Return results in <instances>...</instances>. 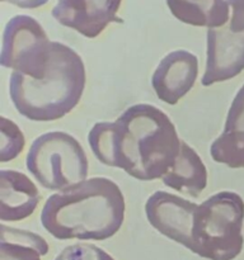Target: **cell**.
<instances>
[{
  "label": "cell",
  "mask_w": 244,
  "mask_h": 260,
  "mask_svg": "<svg viewBox=\"0 0 244 260\" xmlns=\"http://www.w3.org/2000/svg\"><path fill=\"white\" fill-rule=\"evenodd\" d=\"M94 156L141 182L162 179L180 151L175 126L151 104L129 107L114 122H98L88 134Z\"/></svg>",
  "instance_id": "1"
},
{
  "label": "cell",
  "mask_w": 244,
  "mask_h": 260,
  "mask_svg": "<svg viewBox=\"0 0 244 260\" xmlns=\"http://www.w3.org/2000/svg\"><path fill=\"white\" fill-rule=\"evenodd\" d=\"M125 197L113 180L96 177L55 193L46 201L40 220L57 240L111 239L125 221Z\"/></svg>",
  "instance_id": "2"
},
{
  "label": "cell",
  "mask_w": 244,
  "mask_h": 260,
  "mask_svg": "<svg viewBox=\"0 0 244 260\" xmlns=\"http://www.w3.org/2000/svg\"><path fill=\"white\" fill-rule=\"evenodd\" d=\"M85 83V65L80 55L53 41L50 60L40 78L15 71L10 74L9 96L18 113L29 121L52 122L78 106Z\"/></svg>",
  "instance_id": "3"
},
{
  "label": "cell",
  "mask_w": 244,
  "mask_h": 260,
  "mask_svg": "<svg viewBox=\"0 0 244 260\" xmlns=\"http://www.w3.org/2000/svg\"><path fill=\"white\" fill-rule=\"evenodd\" d=\"M244 201L223 190L208 197L193 213L188 250L207 260H234L243 250Z\"/></svg>",
  "instance_id": "4"
},
{
  "label": "cell",
  "mask_w": 244,
  "mask_h": 260,
  "mask_svg": "<svg viewBox=\"0 0 244 260\" xmlns=\"http://www.w3.org/2000/svg\"><path fill=\"white\" fill-rule=\"evenodd\" d=\"M25 165L43 188L63 190L85 182L89 162L80 142L71 135L52 131L32 142Z\"/></svg>",
  "instance_id": "5"
},
{
  "label": "cell",
  "mask_w": 244,
  "mask_h": 260,
  "mask_svg": "<svg viewBox=\"0 0 244 260\" xmlns=\"http://www.w3.org/2000/svg\"><path fill=\"white\" fill-rule=\"evenodd\" d=\"M52 42L38 20L15 15L4 28L0 63L22 75L40 78L50 60Z\"/></svg>",
  "instance_id": "6"
},
{
  "label": "cell",
  "mask_w": 244,
  "mask_h": 260,
  "mask_svg": "<svg viewBox=\"0 0 244 260\" xmlns=\"http://www.w3.org/2000/svg\"><path fill=\"white\" fill-rule=\"evenodd\" d=\"M198 205L172 193L157 190L145 203L150 225L169 240L190 248L193 213Z\"/></svg>",
  "instance_id": "7"
},
{
  "label": "cell",
  "mask_w": 244,
  "mask_h": 260,
  "mask_svg": "<svg viewBox=\"0 0 244 260\" xmlns=\"http://www.w3.org/2000/svg\"><path fill=\"white\" fill-rule=\"evenodd\" d=\"M122 0H57L52 17L64 27L86 38H96L111 23H122L117 17Z\"/></svg>",
  "instance_id": "8"
},
{
  "label": "cell",
  "mask_w": 244,
  "mask_h": 260,
  "mask_svg": "<svg viewBox=\"0 0 244 260\" xmlns=\"http://www.w3.org/2000/svg\"><path fill=\"white\" fill-rule=\"evenodd\" d=\"M207 60L201 79L203 86L230 80L244 70V32H231L229 25L207 30Z\"/></svg>",
  "instance_id": "9"
},
{
  "label": "cell",
  "mask_w": 244,
  "mask_h": 260,
  "mask_svg": "<svg viewBox=\"0 0 244 260\" xmlns=\"http://www.w3.org/2000/svg\"><path fill=\"white\" fill-rule=\"evenodd\" d=\"M198 58L186 50H175L160 60L151 78V86L160 101L177 104L195 85Z\"/></svg>",
  "instance_id": "10"
},
{
  "label": "cell",
  "mask_w": 244,
  "mask_h": 260,
  "mask_svg": "<svg viewBox=\"0 0 244 260\" xmlns=\"http://www.w3.org/2000/svg\"><path fill=\"white\" fill-rule=\"evenodd\" d=\"M41 196L35 183L17 170H0V220L18 222L33 215Z\"/></svg>",
  "instance_id": "11"
},
{
  "label": "cell",
  "mask_w": 244,
  "mask_h": 260,
  "mask_svg": "<svg viewBox=\"0 0 244 260\" xmlns=\"http://www.w3.org/2000/svg\"><path fill=\"white\" fill-rule=\"evenodd\" d=\"M210 156L218 164L244 169V84L231 102L223 134L211 144Z\"/></svg>",
  "instance_id": "12"
},
{
  "label": "cell",
  "mask_w": 244,
  "mask_h": 260,
  "mask_svg": "<svg viewBox=\"0 0 244 260\" xmlns=\"http://www.w3.org/2000/svg\"><path fill=\"white\" fill-rule=\"evenodd\" d=\"M162 182L177 192L198 198L207 187V169L195 149L182 140L179 155Z\"/></svg>",
  "instance_id": "13"
},
{
  "label": "cell",
  "mask_w": 244,
  "mask_h": 260,
  "mask_svg": "<svg viewBox=\"0 0 244 260\" xmlns=\"http://www.w3.org/2000/svg\"><path fill=\"white\" fill-rule=\"evenodd\" d=\"M173 17L193 27L221 28L230 20L226 0H165Z\"/></svg>",
  "instance_id": "14"
},
{
  "label": "cell",
  "mask_w": 244,
  "mask_h": 260,
  "mask_svg": "<svg viewBox=\"0 0 244 260\" xmlns=\"http://www.w3.org/2000/svg\"><path fill=\"white\" fill-rule=\"evenodd\" d=\"M48 244L32 231L0 225V260H41L48 254Z\"/></svg>",
  "instance_id": "15"
},
{
  "label": "cell",
  "mask_w": 244,
  "mask_h": 260,
  "mask_svg": "<svg viewBox=\"0 0 244 260\" xmlns=\"http://www.w3.org/2000/svg\"><path fill=\"white\" fill-rule=\"evenodd\" d=\"M25 146V137L19 127L10 119L0 118V162L17 159Z\"/></svg>",
  "instance_id": "16"
},
{
  "label": "cell",
  "mask_w": 244,
  "mask_h": 260,
  "mask_svg": "<svg viewBox=\"0 0 244 260\" xmlns=\"http://www.w3.org/2000/svg\"><path fill=\"white\" fill-rule=\"evenodd\" d=\"M55 260H114V258L93 244H74L66 246Z\"/></svg>",
  "instance_id": "17"
},
{
  "label": "cell",
  "mask_w": 244,
  "mask_h": 260,
  "mask_svg": "<svg viewBox=\"0 0 244 260\" xmlns=\"http://www.w3.org/2000/svg\"><path fill=\"white\" fill-rule=\"evenodd\" d=\"M231 8V18L229 20V28L234 33L244 32V0H226Z\"/></svg>",
  "instance_id": "18"
},
{
  "label": "cell",
  "mask_w": 244,
  "mask_h": 260,
  "mask_svg": "<svg viewBox=\"0 0 244 260\" xmlns=\"http://www.w3.org/2000/svg\"><path fill=\"white\" fill-rule=\"evenodd\" d=\"M2 2H8L19 8H24V9H36V8L47 4L48 0H2Z\"/></svg>",
  "instance_id": "19"
}]
</instances>
